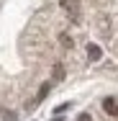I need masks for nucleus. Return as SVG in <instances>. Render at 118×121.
<instances>
[{
  "instance_id": "f257e3e1",
  "label": "nucleus",
  "mask_w": 118,
  "mask_h": 121,
  "mask_svg": "<svg viewBox=\"0 0 118 121\" xmlns=\"http://www.w3.org/2000/svg\"><path fill=\"white\" fill-rule=\"evenodd\" d=\"M103 111H105L108 116H118V103L113 98H105V100H103Z\"/></svg>"
},
{
  "instance_id": "f03ea898",
  "label": "nucleus",
  "mask_w": 118,
  "mask_h": 121,
  "mask_svg": "<svg viewBox=\"0 0 118 121\" xmlns=\"http://www.w3.org/2000/svg\"><path fill=\"white\" fill-rule=\"evenodd\" d=\"M87 57H90L93 62H98V59L103 57V52H100V47H98V44H87Z\"/></svg>"
},
{
  "instance_id": "7ed1b4c3",
  "label": "nucleus",
  "mask_w": 118,
  "mask_h": 121,
  "mask_svg": "<svg viewBox=\"0 0 118 121\" xmlns=\"http://www.w3.org/2000/svg\"><path fill=\"white\" fill-rule=\"evenodd\" d=\"M49 90H51V82H44V85L39 88V93H36V103H41V100L49 95Z\"/></svg>"
},
{
  "instance_id": "20e7f679",
  "label": "nucleus",
  "mask_w": 118,
  "mask_h": 121,
  "mask_svg": "<svg viewBox=\"0 0 118 121\" xmlns=\"http://www.w3.org/2000/svg\"><path fill=\"white\" fill-rule=\"evenodd\" d=\"M62 5H64V10H69L72 16L77 13V0H62Z\"/></svg>"
},
{
  "instance_id": "39448f33",
  "label": "nucleus",
  "mask_w": 118,
  "mask_h": 121,
  "mask_svg": "<svg viewBox=\"0 0 118 121\" xmlns=\"http://www.w3.org/2000/svg\"><path fill=\"white\" fill-rule=\"evenodd\" d=\"M0 116H3V121H16L18 116H16V111H8V108H3L0 111Z\"/></svg>"
},
{
  "instance_id": "423d86ee",
  "label": "nucleus",
  "mask_w": 118,
  "mask_h": 121,
  "mask_svg": "<svg viewBox=\"0 0 118 121\" xmlns=\"http://www.w3.org/2000/svg\"><path fill=\"white\" fill-rule=\"evenodd\" d=\"M59 41H62V47H67V49L72 47V36H69V34H62V36H59Z\"/></svg>"
},
{
  "instance_id": "0eeeda50",
  "label": "nucleus",
  "mask_w": 118,
  "mask_h": 121,
  "mask_svg": "<svg viewBox=\"0 0 118 121\" xmlns=\"http://www.w3.org/2000/svg\"><path fill=\"white\" fill-rule=\"evenodd\" d=\"M54 77H57V80H62V77H64V67H62V65H57V67H54Z\"/></svg>"
},
{
  "instance_id": "6e6552de",
  "label": "nucleus",
  "mask_w": 118,
  "mask_h": 121,
  "mask_svg": "<svg viewBox=\"0 0 118 121\" xmlns=\"http://www.w3.org/2000/svg\"><path fill=\"white\" fill-rule=\"evenodd\" d=\"M77 121H93V119H90V113H80V116H77Z\"/></svg>"
}]
</instances>
